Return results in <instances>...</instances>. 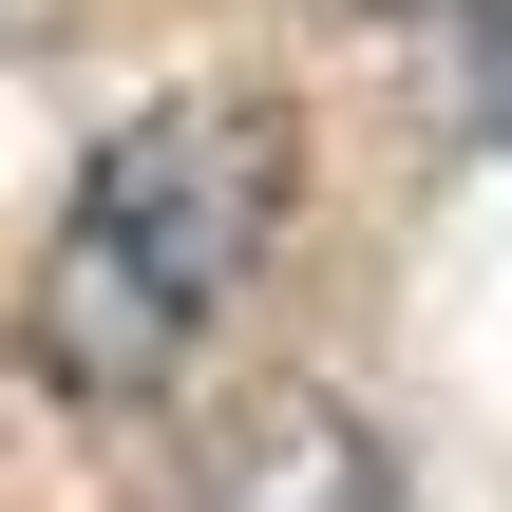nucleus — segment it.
Instances as JSON below:
<instances>
[{
	"instance_id": "f257e3e1",
	"label": "nucleus",
	"mask_w": 512,
	"mask_h": 512,
	"mask_svg": "<svg viewBox=\"0 0 512 512\" xmlns=\"http://www.w3.org/2000/svg\"><path fill=\"white\" fill-rule=\"evenodd\" d=\"M285 209H304V114L266 76H190V95L114 114L38 228V266H19V361L76 418H152L228 342V304L266 285Z\"/></svg>"
},
{
	"instance_id": "f03ea898",
	"label": "nucleus",
	"mask_w": 512,
	"mask_h": 512,
	"mask_svg": "<svg viewBox=\"0 0 512 512\" xmlns=\"http://www.w3.org/2000/svg\"><path fill=\"white\" fill-rule=\"evenodd\" d=\"M152 512H399V456H380V418H361V399L266 380V399H228V418H209V456H190Z\"/></svg>"
},
{
	"instance_id": "7ed1b4c3",
	"label": "nucleus",
	"mask_w": 512,
	"mask_h": 512,
	"mask_svg": "<svg viewBox=\"0 0 512 512\" xmlns=\"http://www.w3.org/2000/svg\"><path fill=\"white\" fill-rule=\"evenodd\" d=\"M475 19V95H494V133H512V0H456Z\"/></svg>"
},
{
	"instance_id": "20e7f679",
	"label": "nucleus",
	"mask_w": 512,
	"mask_h": 512,
	"mask_svg": "<svg viewBox=\"0 0 512 512\" xmlns=\"http://www.w3.org/2000/svg\"><path fill=\"white\" fill-rule=\"evenodd\" d=\"M0 512H19V475H0Z\"/></svg>"
}]
</instances>
